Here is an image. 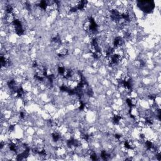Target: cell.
I'll return each mask as SVG.
<instances>
[{"label":"cell","mask_w":161,"mask_h":161,"mask_svg":"<svg viewBox=\"0 0 161 161\" xmlns=\"http://www.w3.org/2000/svg\"><path fill=\"white\" fill-rule=\"evenodd\" d=\"M137 7L139 8L140 11L143 13H151L153 11L155 8L154 1H140L136 2Z\"/></svg>","instance_id":"1"}]
</instances>
